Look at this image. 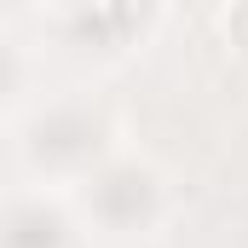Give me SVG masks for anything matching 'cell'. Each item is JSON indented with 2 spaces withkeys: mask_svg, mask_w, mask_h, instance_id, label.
Returning a JSON list of instances; mask_svg holds the SVG:
<instances>
[{
  "mask_svg": "<svg viewBox=\"0 0 248 248\" xmlns=\"http://www.w3.org/2000/svg\"><path fill=\"white\" fill-rule=\"evenodd\" d=\"M69 214L46 196H17L0 208V248H69Z\"/></svg>",
  "mask_w": 248,
  "mask_h": 248,
  "instance_id": "cell-4",
  "label": "cell"
},
{
  "mask_svg": "<svg viewBox=\"0 0 248 248\" xmlns=\"http://www.w3.org/2000/svg\"><path fill=\"white\" fill-rule=\"evenodd\" d=\"M116 127L87 98H58L23 122V162L41 179H87L98 162H110Z\"/></svg>",
  "mask_w": 248,
  "mask_h": 248,
  "instance_id": "cell-1",
  "label": "cell"
},
{
  "mask_svg": "<svg viewBox=\"0 0 248 248\" xmlns=\"http://www.w3.org/2000/svg\"><path fill=\"white\" fill-rule=\"evenodd\" d=\"M219 35H225L231 52H243V58H248V0H231V6L219 12Z\"/></svg>",
  "mask_w": 248,
  "mask_h": 248,
  "instance_id": "cell-5",
  "label": "cell"
},
{
  "mask_svg": "<svg viewBox=\"0 0 248 248\" xmlns=\"http://www.w3.org/2000/svg\"><path fill=\"white\" fill-rule=\"evenodd\" d=\"M52 6H58L63 17H69V12H81V6H93V0H52Z\"/></svg>",
  "mask_w": 248,
  "mask_h": 248,
  "instance_id": "cell-7",
  "label": "cell"
},
{
  "mask_svg": "<svg viewBox=\"0 0 248 248\" xmlns=\"http://www.w3.org/2000/svg\"><path fill=\"white\" fill-rule=\"evenodd\" d=\"M156 23H162V0H93L63 17V35L81 46H98V52H127V46L150 41Z\"/></svg>",
  "mask_w": 248,
  "mask_h": 248,
  "instance_id": "cell-3",
  "label": "cell"
},
{
  "mask_svg": "<svg viewBox=\"0 0 248 248\" xmlns=\"http://www.w3.org/2000/svg\"><path fill=\"white\" fill-rule=\"evenodd\" d=\"M81 202H87V214H93L110 237H144V231H156L162 214H168V185H162V173H156L150 162H139V156H110V162H98V168L81 179Z\"/></svg>",
  "mask_w": 248,
  "mask_h": 248,
  "instance_id": "cell-2",
  "label": "cell"
},
{
  "mask_svg": "<svg viewBox=\"0 0 248 248\" xmlns=\"http://www.w3.org/2000/svg\"><path fill=\"white\" fill-rule=\"evenodd\" d=\"M17 87H23V58H17V46L0 35V104H6Z\"/></svg>",
  "mask_w": 248,
  "mask_h": 248,
  "instance_id": "cell-6",
  "label": "cell"
}]
</instances>
